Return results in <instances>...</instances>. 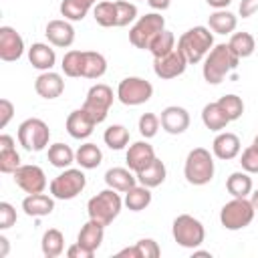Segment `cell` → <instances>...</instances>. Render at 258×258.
<instances>
[{"label": "cell", "instance_id": "cell-1", "mask_svg": "<svg viewBox=\"0 0 258 258\" xmlns=\"http://www.w3.org/2000/svg\"><path fill=\"white\" fill-rule=\"evenodd\" d=\"M238 56L232 52L228 44H216L204 58V79L210 85H220L236 67H238Z\"/></svg>", "mask_w": 258, "mask_h": 258}, {"label": "cell", "instance_id": "cell-2", "mask_svg": "<svg viewBox=\"0 0 258 258\" xmlns=\"http://www.w3.org/2000/svg\"><path fill=\"white\" fill-rule=\"evenodd\" d=\"M177 48L183 52L189 64H196L214 48V34L206 26H194L179 36Z\"/></svg>", "mask_w": 258, "mask_h": 258}, {"label": "cell", "instance_id": "cell-3", "mask_svg": "<svg viewBox=\"0 0 258 258\" xmlns=\"http://www.w3.org/2000/svg\"><path fill=\"white\" fill-rule=\"evenodd\" d=\"M183 175L191 185H206L214 177V157L204 147H194L183 165Z\"/></svg>", "mask_w": 258, "mask_h": 258}, {"label": "cell", "instance_id": "cell-4", "mask_svg": "<svg viewBox=\"0 0 258 258\" xmlns=\"http://www.w3.org/2000/svg\"><path fill=\"white\" fill-rule=\"evenodd\" d=\"M123 200L119 198L117 189L109 187L99 191L97 196H93L87 204V212H89V220H95L103 226H109L121 212Z\"/></svg>", "mask_w": 258, "mask_h": 258}, {"label": "cell", "instance_id": "cell-5", "mask_svg": "<svg viewBox=\"0 0 258 258\" xmlns=\"http://www.w3.org/2000/svg\"><path fill=\"white\" fill-rule=\"evenodd\" d=\"M165 30V18L157 12H149L145 16H141L129 30V42L135 46V48H149L151 40L161 32Z\"/></svg>", "mask_w": 258, "mask_h": 258}, {"label": "cell", "instance_id": "cell-6", "mask_svg": "<svg viewBox=\"0 0 258 258\" xmlns=\"http://www.w3.org/2000/svg\"><path fill=\"white\" fill-rule=\"evenodd\" d=\"M254 206L246 198H234L232 202L224 204L220 212V222L226 230H242L254 220Z\"/></svg>", "mask_w": 258, "mask_h": 258}, {"label": "cell", "instance_id": "cell-7", "mask_svg": "<svg viewBox=\"0 0 258 258\" xmlns=\"http://www.w3.org/2000/svg\"><path fill=\"white\" fill-rule=\"evenodd\" d=\"M171 234H173V240L183 248H198L206 238V230L202 222L189 214H181L173 220Z\"/></svg>", "mask_w": 258, "mask_h": 258}, {"label": "cell", "instance_id": "cell-8", "mask_svg": "<svg viewBox=\"0 0 258 258\" xmlns=\"http://www.w3.org/2000/svg\"><path fill=\"white\" fill-rule=\"evenodd\" d=\"M50 129L42 119L30 117L18 125V143L26 151H42L48 145Z\"/></svg>", "mask_w": 258, "mask_h": 258}, {"label": "cell", "instance_id": "cell-9", "mask_svg": "<svg viewBox=\"0 0 258 258\" xmlns=\"http://www.w3.org/2000/svg\"><path fill=\"white\" fill-rule=\"evenodd\" d=\"M87 185V177L81 169H71L67 167L62 173H58L50 181V194L56 200H73L77 198Z\"/></svg>", "mask_w": 258, "mask_h": 258}, {"label": "cell", "instance_id": "cell-10", "mask_svg": "<svg viewBox=\"0 0 258 258\" xmlns=\"http://www.w3.org/2000/svg\"><path fill=\"white\" fill-rule=\"evenodd\" d=\"M111 105H113V89L109 85L97 83L89 89L87 99L83 103V109L93 117L95 123H103L109 115Z\"/></svg>", "mask_w": 258, "mask_h": 258}, {"label": "cell", "instance_id": "cell-11", "mask_svg": "<svg viewBox=\"0 0 258 258\" xmlns=\"http://www.w3.org/2000/svg\"><path fill=\"white\" fill-rule=\"evenodd\" d=\"M153 95V85L141 77H127L119 83L117 87V97L123 105H129V107H137V105H143L151 99Z\"/></svg>", "mask_w": 258, "mask_h": 258}, {"label": "cell", "instance_id": "cell-12", "mask_svg": "<svg viewBox=\"0 0 258 258\" xmlns=\"http://www.w3.org/2000/svg\"><path fill=\"white\" fill-rule=\"evenodd\" d=\"M187 58L183 56V52L179 48H173L169 54L165 56H159V58H153V73L163 79V81H169V79H175L179 75H183L185 67H187Z\"/></svg>", "mask_w": 258, "mask_h": 258}, {"label": "cell", "instance_id": "cell-13", "mask_svg": "<svg viewBox=\"0 0 258 258\" xmlns=\"http://www.w3.org/2000/svg\"><path fill=\"white\" fill-rule=\"evenodd\" d=\"M12 175L16 185L26 194H40L46 187V175L38 165H20Z\"/></svg>", "mask_w": 258, "mask_h": 258}, {"label": "cell", "instance_id": "cell-14", "mask_svg": "<svg viewBox=\"0 0 258 258\" xmlns=\"http://www.w3.org/2000/svg\"><path fill=\"white\" fill-rule=\"evenodd\" d=\"M24 52V40L12 26L0 28V58L4 62H14Z\"/></svg>", "mask_w": 258, "mask_h": 258}, {"label": "cell", "instance_id": "cell-15", "mask_svg": "<svg viewBox=\"0 0 258 258\" xmlns=\"http://www.w3.org/2000/svg\"><path fill=\"white\" fill-rule=\"evenodd\" d=\"M161 127L169 133V135H179L189 127V113L183 107L177 105H169L161 111Z\"/></svg>", "mask_w": 258, "mask_h": 258}, {"label": "cell", "instance_id": "cell-16", "mask_svg": "<svg viewBox=\"0 0 258 258\" xmlns=\"http://www.w3.org/2000/svg\"><path fill=\"white\" fill-rule=\"evenodd\" d=\"M44 34L48 38V42L52 46H58V48H67L75 42V28L69 20H50L44 28Z\"/></svg>", "mask_w": 258, "mask_h": 258}, {"label": "cell", "instance_id": "cell-17", "mask_svg": "<svg viewBox=\"0 0 258 258\" xmlns=\"http://www.w3.org/2000/svg\"><path fill=\"white\" fill-rule=\"evenodd\" d=\"M125 159H127V167L133 173H139L155 159V151L147 141H135L133 145H129Z\"/></svg>", "mask_w": 258, "mask_h": 258}, {"label": "cell", "instance_id": "cell-18", "mask_svg": "<svg viewBox=\"0 0 258 258\" xmlns=\"http://www.w3.org/2000/svg\"><path fill=\"white\" fill-rule=\"evenodd\" d=\"M95 121H93V117L81 107V109H75L73 113H69V117H67V131H69V135L73 137V139H87L91 133H93V129H95Z\"/></svg>", "mask_w": 258, "mask_h": 258}, {"label": "cell", "instance_id": "cell-19", "mask_svg": "<svg viewBox=\"0 0 258 258\" xmlns=\"http://www.w3.org/2000/svg\"><path fill=\"white\" fill-rule=\"evenodd\" d=\"M34 91L42 99H56L64 91V81H62V77L58 73L42 71V75H38L36 81H34Z\"/></svg>", "mask_w": 258, "mask_h": 258}, {"label": "cell", "instance_id": "cell-20", "mask_svg": "<svg viewBox=\"0 0 258 258\" xmlns=\"http://www.w3.org/2000/svg\"><path fill=\"white\" fill-rule=\"evenodd\" d=\"M240 149H242V145H240L238 135L228 133V131L218 133L216 139H214V143H212V151H214V155H216L218 159H224V161L238 157V155H240Z\"/></svg>", "mask_w": 258, "mask_h": 258}, {"label": "cell", "instance_id": "cell-21", "mask_svg": "<svg viewBox=\"0 0 258 258\" xmlns=\"http://www.w3.org/2000/svg\"><path fill=\"white\" fill-rule=\"evenodd\" d=\"M22 210L26 216H32V218H42V216H48L52 210H54V200L46 194H28L24 200H22Z\"/></svg>", "mask_w": 258, "mask_h": 258}, {"label": "cell", "instance_id": "cell-22", "mask_svg": "<svg viewBox=\"0 0 258 258\" xmlns=\"http://www.w3.org/2000/svg\"><path fill=\"white\" fill-rule=\"evenodd\" d=\"M20 167V155L14 147V139L10 135H0V171L14 173Z\"/></svg>", "mask_w": 258, "mask_h": 258}, {"label": "cell", "instance_id": "cell-23", "mask_svg": "<svg viewBox=\"0 0 258 258\" xmlns=\"http://www.w3.org/2000/svg\"><path fill=\"white\" fill-rule=\"evenodd\" d=\"M28 60L38 71H50L54 67V62H56V54H54V48H50L48 44L34 42L28 48Z\"/></svg>", "mask_w": 258, "mask_h": 258}, {"label": "cell", "instance_id": "cell-24", "mask_svg": "<svg viewBox=\"0 0 258 258\" xmlns=\"http://www.w3.org/2000/svg\"><path fill=\"white\" fill-rule=\"evenodd\" d=\"M103 236H105V226L99 224V222H95V220H89V222L81 228V232H79V236H77V242H79L81 246H85L87 250L97 252V248H99L101 242H103Z\"/></svg>", "mask_w": 258, "mask_h": 258}, {"label": "cell", "instance_id": "cell-25", "mask_svg": "<svg viewBox=\"0 0 258 258\" xmlns=\"http://www.w3.org/2000/svg\"><path fill=\"white\" fill-rule=\"evenodd\" d=\"M105 183L117 191H127L137 185V175H133L129 167H111L105 173Z\"/></svg>", "mask_w": 258, "mask_h": 258}, {"label": "cell", "instance_id": "cell-26", "mask_svg": "<svg viewBox=\"0 0 258 258\" xmlns=\"http://www.w3.org/2000/svg\"><path fill=\"white\" fill-rule=\"evenodd\" d=\"M137 175V181L141 183V185H145V187H157V185H161L163 181H165V175H167V171H165V165H163V161L161 159H153L145 169H141L139 173H135Z\"/></svg>", "mask_w": 258, "mask_h": 258}, {"label": "cell", "instance_id": "cell-27", "mask_svg": "<svg viewBox=\"0 0 258 258\" xmlns=\"http://www.w3.org/2000/svg\"><path fill=\"white\" fill-rule=\"evenodd\" d=\"M236 24H238L236 16L232 12H228L226 8H220V10L212 12L210 18H208V26L216 34H230V32L236 30Z\"/></svg>", "mask_w": 258, "mask_h": 258}, {"label": "cell", "instance_id": "cell-28", "mask_svg": "<svg viewBox=\"0 0 258 258\" xmlns=\"http://www.w3.org/2000/svg\"><path fill=\"white\" fill-rule=\"evenodd\" d=\"M107 73V60L101 52L85 50L83 54V77L85 79H101Z\"/></svg>", "mask_w": 258, "mask_h": 258}, {"label": "cell", "instance_id": "cell-29", "mask_svg": "<svg viewBox=\"0 0 258 258\" xmlns=\"http://www.w3.org/2000/svg\"><path fill=\"white\" fill-rule=\"evenodd\" d=\"M202 121H204V125H206L210 131H222V129H226V125L230 123L228 115H226L224 109L218 105V101H216V103H208V105L202 109Z\"/></svg>", "mask_w": 258, "mask_h": 258}, {"label": "cell", "instance_id": "cell-30", "mask_svg": "<svg viewBox=\"0 0 258 258\" xmlns=\"http://www.w3.org/2000/svg\"><path fill=\"white\" fill-rule=\"evenodd\" d=\"M75 161L83 167V169H95L101 165L103 161V153L95 143H83L77 153H75Z\"/></svg>", "mask_w": 258, "mask_h": 258}, {"label": "cell", "instance_id": "cell-31", "mask_svg": "<svg viewBox=\"0 0 258 258\" xmlns=\"http://www.w3.org/2000/svg\"><path fill=\"white\" fill-rule=\"evenodd\" d=\"M226 189L232 198H246L252 191V177L248 171H234L226 179Z\"/></svg>", "mask_w": 258, "mask_h": 258}, {"label": "cell", "instance_id": "cell-32", "mask_svg": "<svg viewBox=\"0 0 258 258\" xmlns=\"http://www.w3.org/2000/svg\"><path fill=\"white\" fill-rule=\"evenodd\" d=\"M123 204L131 210V212H141V210H145L149 204H151V191H149V187H145V185H133L131 189H127L125 191V200H123Z\"/></svg>", "mask_w": 258, "mask_h": 258}, {"label": "cell", "instance_id": "cell-33", "mask_svg": "<svg viewBox=\"0 0 258 258\" xmlns=\"http://www.w3.org/2000/svg\"><path fill=\"white\" fill-rule=\"evenodd\" d=\"M40 248H42V254L46 258H56L62 254L64 250V236L60 230L56 228H50L42 234V242H40Z\"/></svg>", "mask_w": 258, "mask_h": 258}, {"label": "cell", "instance_id": "cell-34", "mask_svg": "<svg viewBox=\"0 0 258 258\" xmlns=\"http://www.w3.org/2000/svg\"><path fill=\"white\" fill-rule=\"evenodd\" d=\"M95 0H62L60 2V14L64 16V20H83L87 16V12L93 8Z\"/></svg>", "mask_w": 258, "mask_h": 258}, {"label": "cell", "instance_id": "cell-35", "mask_svg": "<svg viewBox=\"0 0 258 258\" xmlns=\"http://www.w3.org/2000/svg\"><path fill=\"white\" fill-rule=\"evenodd\" d=\"M228 46L232 48V52L238 58H248L256 48V40H254V36L250 32H234L230 36Z\"/></svg>", "mask_w": 258, "mask_h": 258}, {"label": "cell", "instance_id": "cell-36", "mask_svg": "<svg viewBox=\"0 0 258 258\" xmlns=\"http://www.w3.org/2000/svg\"><path fill=\"white\" fill-rule=\"evenodd\" d=\"M48 161L54 165V167H60V169H67L73 161H75V151L64 145V143H52L48 147Z\"/></svg>", "mask_w": 258, "mask_h": 258}, {"label": "cell", "instance_id": "cell-37", "mask_svg": "<svg viewBox=\"0 0 258 258\" xmlns=\"http://www.w3.org/2000/svg\"><path fill=\"white\" fill-rule=\"evenodd\" d=\"M173 48H175V36H173V32L161 30V32L151 40V44H149L147 50L153 54V58H159V56L169 54Z\"/></svg>", "mask_w": 258, "mask_h": 258}, {"label": "cell", "instance_id": "cell-38", "mask_svg": "<svg viewBox=\"0 0 258 258\" xmlns=\"http://www.w3.org/2000/svg\"><path fill=\"white\" fill-rule=\"evenodd\" d=\"M93 16H95V22H97L99 26H105V28L117 26L115 2H99V4L93 8Z\"/></svg>", "mask_w": 258, "mask_h": 258}, {"label": "cell", "instance_id": "cell-39", "mask_svg": "<svg viewBox=\"0 0 258 258\" xmlns=\"http://www.w3.org/2000/svg\"><path fill=\"white\" fill-rule=\"evenodd\" d=\"M103 139H105V143H107L111 149L119 151V149H123V147L129 143V129L123 127V125H111V127L105 129Z\"/></svg>", "mask_w": 258, "mask_h": 258}, {"label": "cell", "instance_id": "cell-40", "mask_svg": "<svg viewBox=\"0 0 258 258\" xmlns=\"http://www.w3.org/2000/svg\"><path fill=\"white\" fill-rule=\"evenodd\" d=\"M83 54H85V50H69V52H64L60 69H62V73L67 77H73V79L75 77H83Z\"/></svg>", "mask_w": 258, "mask_h": 258}, {"label": "cell", "instance_id": "cell-41", "mask_svg": "<svg viewBox=\"0 0 258 258\" xmlns=\"http://www.w3.org/2000/svg\"><path fill=\"white\" fill-rule=\"evenodd\" d=\"M218 105L224 109V113L228 115L230 121L240 119L242 113H244V103H242V99L238 95H224V97L218 99Z\"/></svg>", "mask_w": 258, "mask_h": 258}, {"label": "cell", "instance_id": "cell-42", "mask_svg": "<svg viewBox=\"0 0 258 258\" xmlns=\"http://www.w3.org/2000/svg\"><path fill=\"white\" fill-rule=\"evenodd\" d=\"M115 12H117V26H127L137 18V6L127 0H117Z\"/></svg>", "mask_w": 258, "mask_h": 258}, {"label": "cell", "instance_id": "cell-43", "mask_svg": "<svg viewBox=\"0 0 258 258\" xmlns=\"http://www.w3.org/2000/svg\"><path fill=\"white\" fill-rule=\"evenodd\" d=\"M159 117L155 113H143L139 117V133L145 137V139H151L157 135V129H159Z\"/></svg>", "mask_w": 258, "mask_h": 258}, {"label": "cell", "instance_id": "cell-44", "mask_svg": "<svg viewBox=\"0 0 258 258\" xmlns=\"http://www.w3.org/2000/svg\"><path fill=\"white\" fill-rule=\"evenodd\" d=\"M240 163H242V169L248 171V173H258V147L250 145L242 151L240 155Z\"/></svg>", "mask_w": 258, "mask_h": 258}, {"label": "cell", "instance_id": "cell-45", "mask_svg": "<svg viewBox=\"0 0 258 258\" xmlns=\"http://www.w3.org/2000/svg\"><path fill=\"white\" fill-rule=\"evenodd\" d=\"M135 248H137V252H139V258H159V254H161L157 242L151 240V238L139 240V242L135 244Z\"/></svg>", "mask_w": 258, "mask_h": 258}, {"label": "cell", "instance_id": "cell-46", "mask_svg": "<svg viewBox=\"0 0 258 258\" xmlns=\"http://www.w3.org/2000/svg\"><path fill=\"white\" fill-rule=\"evenodd\" d=\"M16 222V210L8 202H0V230L12 228Z\"/></svg>", "mask_w": 258, "mask_h": 258}, {"label": "cell", "instance_id": "cell-47", "mask_svg": "<svg viewBox=\"0 0 258 258\" xmlns=\"http://www.w3.org/2000/svg\"><path fill=\"white\" fill-rule=\"evenodd\" d=\"M14 115V105L8 99H0V127L4 129Z\"/></svg>", "mask_w": 258, "mask_h": 258}, {"label": "cell", "instance_id": "cell-48", "mask_svg": "<svg viewBox=\"0 0 258 258\" xmlns=\"http://www.w3.org/2000/svg\"><path fill=\"white\" fill-rule=\"evenodd\" d=\"M93 254H95V252L87 250V248L81 246L79 242H75V244L67 250V256H69V258H93Z\"/></svg>", "mask_w": 258, "mask_h": 258}, {"label": "cell", "instance_id": "cell-49", "mask_svg": "<svg viewBox=\"0 0 258 258\" xmlns=\"http://www.w3.org/2000/svg\"><path fill=\"white\" fill-rule=\"evenodd\" d=\"M254 12H258V0H242L240 2V16L250 18Z\"/></svg>", "mask_w": 258, "mask_h": 258}, {"label": "cell", "instance_id": "cell-50", "mask_svg": "<svg viewBox=\"0 0 258 258\" xmlns=\"http://www.w3.org/2000/svg\"><path fill=\"white\" fill-rule=\"evenodd\" d=\"M147 2L153 10H167L169 4H171V0H147Z\"/></svg>", "mask_w": 258, "mask_h": 258}, {"label": "cell", "instance_id": "cell-51", "mask_svg": "<svg viewBox=\"0 0 258 258\" xmlns=\"http://www.w3.org/2000/svg\"><path fill=\"white\" fill-rule=\"evenodd\" d=\"M117 256H129V258H139V252H137V248H135V246H131V248H123V250H119V252H117Z\"/></svg>", "mask_w": 258, "mask_h": 258}, {"label": "cell", "instance_id": "cell-52", "mask_svg": "<svg viewBox=\"0 0 258 258\" xmlns=\"http://www.w3.org/2000/svg\"><path fill=\"white\" fill-rule=\"evenodd\" d=\"M206 2H208V4L212 6V8L220 10V8H226V6H228V4L232 2V0H206Z\"/></svg>", "mask_w": 258, "mask_h": 258}, {"label": "cell", "instance_id": "cell-53", "mask_svg": "<svg viewBox=\"0 0 258 258\" xmlns=\"http://www.w3.org/2000/svg\"><path fill=\"white\" fill-rule=\"evenodd\" d=\"M0 244H2V252H0V256H6V252H8V240H6L4 236H0Z\"/></svg>", "mask_w": 258, "mask_h": 258}, {"label": "cell", "instance_id": "cell-54", "mask_svg": "<svg viewBox=\"0 0 258 258\" xmlns=\"http://www.w3.org/2000/svg\"><path fill=\"white\" fill-rule=\"evenodd\" d=\"M250 202H252V206H254V210L258 212V189H256V191L252 194V200H250Z\"/></svg>", "mask_w": 258, "mask_h": 258}, {"label": "cell", "instance_id": "cell-55", "mask_svg": "<svg viewBox=\"0 0 258 258\" xmlns=\"http://www.w3.org/2000/svg\"><path fill=\"white\" fill-rule=\"evenodd\" d=\"M194 256H210V252H194Z\"/></svg>", "mask_w": 258, "mask_h": 258}, {"label": "cell", "instance_id": "cell-56", "mask_svg": "<svg viewBox=\"0 0 258 258\" xmlns=\"http://www.w3.org/2000/svg\"><path fill=\"white\" fill-rule=\"evenodd\" d=\"M252 145H254V147H258V135L254 137V141H252Z\"/></svg>", "mask_w": 258, "mask_h": 258}]
</instances>
